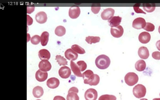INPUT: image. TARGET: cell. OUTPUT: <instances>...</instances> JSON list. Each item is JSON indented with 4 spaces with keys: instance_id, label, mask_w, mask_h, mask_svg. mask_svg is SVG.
I'll return each instance as SVG.
<instances>
[{
    "instance_id": "cell-43",
    "label": "cell",
    "mask_w": 160,
    "mask_h": 100,
    "mask_svg": "<svg viewBox=\"0 0 160 100\" xmlns=\"http://www.w3.org/2000/svg\"><path fill=\"white\" fill-rule=\"evenodd\" d=\"M140 100H148L146 98H142V99H140Z\"/></svg>"
},
{
    "instance_id": "cell-27",
    "label": "cell",
    "mask_w": 160,
    "mask_h": 100,
    "mask_svg": "<svg viewBox=\"0 0 160 100\" xmlns=\"http://www.w3.org/2000/svg\"><path fill=\"white\" fill-rule=\"evenodd\" d=\"M100 39L99 37L89 36L86 38L85 41L88 43L92 44V43H95L100 42Z\"/></svg>"
},
{
    "instance_id": "cell-17",
    "label": "cell",
    "mask_w": 160,
    "mask_h": 100,
    "mask_svg": "<svg viewBox=\"0 0 160 100\" xmlns=\"http://www.w3.org/2000/svg\"><path fill=\"white\" fill-rule=\"evenodd\" d=\"M138 54L141 58L144 60L147 59L150 55L148 49L144 47H141L138 49Z\"/></svg>"
},
{
    "instance_id": "cell-23",
    "label": "cell",
    "mask_w": 160,
    "mask_h": 100,
    "mask_svg": "<svg viewBox=\"0 0 160 100\" xmlns=\"http://www.w3.org/2000/svg\"><path fill=\"white\" fill-rule=\"evenodd\" d=\"M43 88L41 87L37 86L35 87L33 89V94L34 96L36 98L41 97L44 94Z\"/></svg>"
},
{
    "instance_id": "cell-34",
    "label": "cell",
    "mask_w": 160,
    "mask_h": 100,
    "mask_svg": "<svg viewBox=\"0 0 160 100\" xmlns=\"http://www.w3.org/2000/svg\"><path fill=\"white\" fill-rule=\"evenodd\" d=\"M145 30L148 32L153 31L155 29V26L151 23H146L145 27L143 29Z\"/></svg>"
},
{
    "instance_id": "cell-14",
    "label": "cell",
    "mask_w": 160,
    "mask_h": 100,
    "mask_svg": "<svg viewBox=\"0 0 160 100\" xmlns=\"http://www.w3.org/2000/svg\"><path fill=\"white\" fill-rule=\"evenodd\" d=\"M151 39V36L150 33L143 32L141 33L138 36V40L141 43L146 44L148 43Z\"/></svg>"
},
{
    "instance_id": "cell-29",
    "label": "cell",
    "mask_w": 160,
    "mask_h": 100,
    "mask_svg": "<svg viewBox=\"0 0 160 100\" xmlns=\"http://www.w3.org/2000/svg\"><path fill=\"white\" fill-rule=\"evenodd\" d=\"M71 48L74 52L80 54H83L85 53L84 50L77 44L73 45Z\"/></svg>"
},
{
    "instance_id": "cell-16",
    "label": "cell",
    "mask_w": 160,
    "mask_h": 100,
    "mask_svg": "<svg viewBox=\"0 0 160 100\" xmlns=\"http://www.w3.org/2000/svg\"><path fill=\"white\" fill-rule=\"evenodd\" d=\"M59 80L56 78H51L48 80L47 82L48 87L52 89H55L57 88L59 85Z\"/></svg>"
},
{
    "instance_id": "cell-10",
    "label": "cell",
    "mask_w": 160,
    "mask_h": 100,
    "mask_svg": "<svg viewBox=\"0 0 160 100\" xmlns=\"http://www.w3.org/2000/svg\"><path fill=\"white\" fill-rule=\"evenodd\" d=\"M114 10L111 8H107L104 10L101 14V17L104 20L110 19L114 16Z\"/></svg>"
},
{
    "instance_id": "cell-44",
    "label": "cell",
    "mask_w": 160,
    "mask_h": 100,
    "mask_svg": "<svg viewBox=\"0 0 160 100\" xmlns=\"http://www.w3.org/2000/svg\"><path fill=\"white\" fill-rule=\"evenodd\" d=\"M40 100V99H37V100Z\"/></svg>"
},
{
    "instance_id": "cell-30",
    "label": "cell",
    "mask_w": 160,
    "mask_h": 100,
    "mask_svg": "<svg viewBox=\"0 0 160 100\" xmlns=\"http://www.w3.org/2000/svg\"><path fill=\"white\" fill-rule=\"evenodd\" d=\"M116 97L114 95H104L100 96L99 100H116Z\"/></svg>"
},
{
    "instance_id": "cell-20",
    "label": "cell",
    "mask_w": 160,
    "mask_h": 100,
    "mask_svg": "<svg viewBox=\"0 0 160 100\" xmlns=\"http://www.w3.org/2000/svg\"><path fill=\"white\" fill-rule=\"evenodd\" d=\"M70 67L74 75L78 77H82L83 75L78 65L73 61L70 62Z\"/></svg>"
},
{
    "instance_id": "cell-45",
    "label": "cell",
    "mask_w": 160,
    "mask_h": 100,
    "mask_svg": "<svg viewBox=\"0 0 160 100\" xmlns=\"http://www.w3.org/2000/svg\"><path fill=\"white\" fill-rule=\"evenodd\" d=\"M159 96H160V94H159Z\"/></svg>"
},
{
    "instance_id": "cell-8",
    "label": "cell",
    "mask_w": 160,
    "mask_h": 100,
    "mask_svg": "<svg viewBox=\"0 0 160 100\" xmlns=\"http://www.w3.org/2000/svg\"><path fill=\"white\" fill-rule=\"evenodd\" d=\"M111 35L114 37L119 38L121 37L123 34L124 30L123 27L119 26L111 28Z\"/></svg>"
},
{
    "instance_id": "cell-32",
    "label": "cell",
    "mask_w": 160,
    "mask_h": 100,
    "mask_svg": "<svg viewBox=\"0 0 160 100\" xmlns=\"http://www.w3.org/2000/svg\"><path fill=\"white\" fill-rule=\"evenodd\" d=\"M77 64L80 71L83 72L86 70L87 67V65L86 63L83 61H78Z\"/></svg>"
},
{
    "instance_id": "cell-3",
    "label": "cell",
    "mask_w": 160,
    "mask_h": 100,
    "mask_svg": "<svg viewBox=\"0 0 160 100\" xmlns=\"http://www.w3.org/2000/svg\"><path fill=\"white\" fill-rule=\"evenodd\" d=\"M133 94L134 96L138 98L144 97L146 94L145 87L141 84H138L133 89Z\"/></svg>"
},
{
    "instance_id": "cell-38",
    "label": "cell",
    "mask_w": 160,
    "mask_h": 100,
    "mask_svg": "<svg viewBox=\"0 0 160 100\" xmlns=\"http://www.w3.org/2000/svg\"><path fill=\"white\" fill-rule=\"evenodd\" d=\"M35 8V7H27V13L31 14L32 12H33Z\"/></svg>"
},
{
    "instance_id": "cell-2",
    "label": "cell",
    "mask_w": 160,
    "mask_h": 100,
    "mask_svg": "<svg viewBox=\"0 0 160 100\" xmlns=\"http://www.w3.org/2000/svg\"><path fill=\"white\" fill-rule=\"evenodd\" d=\"M110 58L106 55L102 54L99 55L96 59L95 63L97 68L101 70H104L108 68L111 64Z\"/></svg>"
},
{
    "instance_id": "cell-24",
    "label": "cell",
    "mask_w": 160,
    "mask_h": 100,
    "mask_svg": "<svg viewBox=\"0 0 160 100\" xmlns=\"http://www.w3.org/2000/svg\"><path fill=\"white\" fill-rule=\"evenodd\" d=\"M49 34L48 32L45 31L43 33L41 36V43L43 46H46L49 41Z\"/></svg>"
},
{
    "instance_id": "cell-1",
    "label": "cell",
    "mask_w": 160,
    "mask_h": 100,
    "mask_svg": "<svg viewBox=\"0 0 160 100\" xmlns=\"http://www.w3.org/2000/svg\"><path fill=\"white\" fill-rule=\"evenodd\" d=\"M84 83L90 86L97 85L100 81V77L97 74H94L90 70H88L82 74Z\"/></svg>"
},
{
    "instance_id": "cell-7",
    "label": "cell",
    "mask_w": 160,
    "mask_h": 100,
    "mask_svg": "<svg viewBox=\"0 0 160 100\" xmlns=\"http://www.w3.org/2000/svg\"><path fill=\"white\" fill-rule=\"evenodd\" d=\"M79 92L78 88L73 87L70 89L67 96V100H79V97L77 95Z\"/></svg>"
},
{
    "instance_id": "cell-26",
    "label": "cell",
    "mask_w": 160,
    "mask_h": 100,
    "mask_svg": "<svg viewBox=\"0 0 160 100\" xmlns=\"http://www.w3.org/2000/svg\"><path fill=\"white\" fill-rule=\"evenodd\" d=\"M55 34L58 36H62L66 34V29L65 28L62 26H59L57 27L55 30Z\"/></svg>"
},
{
    "instance_id": "cell-39",
    "label": "cell",
    "mask_w": 160,
    "mask_h": 100,
    "mask_svg": "<svg viewBox=\"0 0 160 100\" xmlns=\"http://www.w3.org/2000/svg\"><path fill=\"white\" fill-rule=\"evenodd\" d=\"M53 100H66L65 98L60 96H55Z\"/></svg>"
},
{
    "instance_id": "cell-40",
    "label": "cell",
    "mask_w": 160,
    "mask_h": 100,
    "mask_svg": "<svg viewBox=\"0 0 160 100\" xmlns=\"http://www.w3.org/2000/svg\"><path fill=\"white\" fill-rule=\"evenodd\" d=\"M156 45L157 49L160 51V40L157 41Z\"/></svg>"
},
{
    "instance_id": "cell-28",
    "label": "cell",
    "mask_w": 160,
    "mask_h": 100,
    "mask_svg": "<svg viewBox=\"0 0 160 100\" xmlns=\"http://www.w3.org/2000/svg\"><path fill=\"white\" fill-rule=\"evenodd\" d=\"M56 60L60 66H65L68 64L66 60L60 55H57Z\"/></svg>"
},
{
    "instance_id": "cell-33",
    "label": "cell",
    "mask_w": 160,
    "mask_h": 100,
    "mask_svg": "<svg viewBox=\"0 0 160 100\" xmlns=\"http://www.w3.org/2000/svg\"><path fill=\"white\" fill-rule=\"evenodd\" d=\"M41 41V37L38 35H35L32 37L31 42L34 45H37Z\"/></svg>"
},
{
    "instance_id": "cell-25",
    "label": "cell",
    "mask_w": 160,
    "mask_h": 100,
    "mask_svg": "<svg viewBox=\"0 0 160 100\" xmlns=\"http://www.w3.org/2000/svg\"><path fill=\"white\" fill-rule=\"evenodd\" d=\"M144 9L147 12L151 13L154 12L155 9V4L154 3H144L143 4Z\"/></svg>"
},
{
    "instance_id": "cell-6",
    "label": "cell",
    "mask_w": 160,
    "mask_h": 100,
    "mask_svg": "<svg viewBox=\"0 0 160 100\" xmlns=\"http://www.w3.org/2000/svg\"><path fill=\"white\" fill-rule=\"evenodd\" d=\"M146 25L145 19L142 18H138L133 21L132 24L133 27L136 29H144Z\"/></svg>"
},
{
    "instance_id": "cell-21",
    "label": "cell",
    "mask_w": 160,
    "mask_h": 100,
    "mask_svg": "<svg viewBox=\"0 0 160 100\" xmlns=\"http://www.w3.org/2000/svg\"><path fill=\"white\" fill-rule=\"evenodd\" d=\"M39 57L41 60H49L50 57V53L49 51L46 49H42L39 51L38 53Z\"/></svg>"
},
{
    "instance_id": "cell-37",
    "label": "cell",
    "mask_w": 160,
    "mask_h": 100,
    "mask_svg": "<svg viewBox=\"0 0 160 100\" xmlns=\"http://www.w3.org/2000/svg\"><path fill=\"white\" fill-rule=\"evenodd\" d=\"M27 25L30 26L33 23V20L32 18L29 15H27Z\"/></svg>"
},
{
    "instance_id": "cell-11",
    "label": "cell",
    "mask_w": 160,
    "mask_h": 100,
    "mask_svg": "<svg viewBox=\"0 0 160 100\" xmlns=\"http://www.w3.org/2000/svg\"><path fill=\"white\" fill-rule=\"evenodd\" d=\"M39 67L40 71L46 72L51 70L52 66L50 63L47 60H44L40 62Z\"/></svg>"
},
{
    "instance_id": "cell-9",
    "label": "cell",
    "mask_w": 160,
    "mask_h": 100,
    "mask_svg": "<svg viewBox=\"0 0 160 100\" xmlns=\"http://www.w3.org/2000/svg\"><path fill=\"white\" fill-rule=\"evenodd\" d=\"M59 74L63 79H66L70 76L71 72L70 69L66 66L62 67L59 70Z\"/></svg>"
},
{
    "instance_id": "cell-35",
    "label": "cell",
    "mask_w": 160,
    "mask_h": 100,
    "mask_svg": "<svg viewBox=\"0 0 160 100\" xmlns=\"http://www.w3.org/2000/svg\"><path fill=\"white\" fill-rule=\"evenodd\" d=\"M141 4H136L133 6L135 12L137 13H142L146 14V13L140 8Z\"/></svg>"
},
{
    "instance_id": "cell-12",
    "label": "cell",
    "mask_w": 160,
    "mask_h": 100,
    "mask_svg": "<svg viewBox=\"0 0 160 100\" xmlns=\"http://www.w3.org/2000/svg\"><path fill=\"white\" fill-rule=\"evenodd\" d=\"M80 14V10L79 7L76 6L70 8L69 10V16L72 19L78 18Z\"/></svg>"
},
{
    "instance_id": "cell-31",
    "label": "cell",
    "mask_w": 160,
    "mask_h": 100,
    "mask_svg": "<svg viewBox=\"0 0 160 100\" xmlns=\"http://www.w3.org/2000/svg\"><path fill=\"white\" fill-rule=\"evenodd\" d=\"M100 4H94L91 6L92 12L94 14H97L100 9Z\"/></svg>"
},
{
    "instance_id": "cell-42",
    "label": "cell",
    "mask_w": 160,
    "mask_h": 100,
    "mask_svg": "<svg viewBox=\"0 0 160 100\" xmlns=\"http://www.w3.org/2000/svg\"><path fill=\"white\" fill-rule=\"evenodd\" d=\"M158 30V32L159 33V34H160V26L159 27Z\"/></svg>"
},
{
    "instance_id": "cell-5",
    "label": "cell",
    "mask_w": 160,
    "mask_h": 100,
    "mask_svg": "<svg viewBox=\"0 0 160 100\" xmlns=\"http://www.w3.org/2000/svg\"><path fill=\"white\" fill-rule=\"evenodd\" d=\"M98 93L94 89L90 88L85 92L84 97L86 100H96L98 98Z\"/></svg>"
},
{
    "instance_id": "cell-18",
    "label": "cell",
    "mask_w": 160,
    "mask_h": 100,
    "mask_svg": "<svg viewBox=\"0 0 160 100\" xmlns=\"http://www.w3.org/2000/svg\"><path fill=\"white\" fill-rule=\"evenodd\" d=\"M48 73L38 70L36 74V80L40 82H44L47 78Z\"/></svg>"
},
{
    "instance_id": "cell-15",
    "label": "cell",
    "mask_w": 160,
    "mask_h": 100,
    "mask_svg": "<svg viewBox=\"0 0 160 100\" xmlns=\"http://www.w3.org/2000/svg\"><path fill=\"white\" fill-rule=\"evenodd\" d=\"M36 19L39 23L44 24L47 19L46 14L44 12H41L38 13L36 16Z\"/></svg>"
},
{
    "instance_id": "cell-19",
    "label": "cell",
    "mask_w": 160,
    "mask_h": 100,
    "mask_svg": "<svg viewBox=\"0 0 160 100\" xmlns=\"http://www.w3.org/2000/svg\"><path fill=\"white\" fill-rule=\"evenodd\" d=\"M122 18L119 16L112 17L108 21L109 26L111 27H116L119 26L121 23Z\"/></svg>"
},
{
    "instance_id": "cell-22",
    "label": "cell",
    "mask_w": 160,
    "mask_h": 100,
    "mask_svg": "<svg viewBox=\"0 0 160 100\" xmlns=\"http://www.w3.org/2000/svg\"><path fill=\"white\" fill-rule=\"evenodd\" d=\"M146 67V64L145 61L140 60L138 61L135 64V68L136 70L140 72L144 71Z\"/></svg>"
},
{
    "instance_id": "cell-13",
    "label": "cell",
    "mask_w": 160,
    "mask_h": 100,
    "mask_svg": "<svg viewBox=\"0 0 160 100\" xmlns=\"http://www.w3.org/2000/svg\"><path fill=\"white\" fill-rule=\"evenodd\" d=\"M65 54L66 59L71 61L77 60L78 57V54L71 49L67 50L65 52Z\"/></svg>"
},
{
    "instance_id": "cell-4",
    "label": "cell",
    "mask_w": 160,
    "mask_h": 100,
    "mask_svg": "<svg viewBox=\"0 0 160 100\" xmlns=\"http://www.w3.org/2000/svg\"><path fill=\"white\" fill-rule=\"evenodd\" d=\"M125 83L129 86H133L136 84L138 81V75L134 73L130 72L127 73L124 77Z\"/></svg>"
},
{
    "instance_id": "cell-41",
    "label": "cell",
    "mask_w": 160,
    "mask_h": 100,
    "mask_svg": "<svg viewBox=\"0 0 160 100\" xmlns=\"http://www.w3.org/2000/svg\"><path fill=\"white\" fill-rule=\"evenodd\" d=\"M153 100H160V98H155Z\"/></svg>"
},
{
    "instance_id": "cell-36",
    "label": "cell",
    "mask_w": 160,
    "mask_h": 100,
    "mask_svg": "<svg viewBox=\"0 0 160 100\" xmlns=\"http://www.w3.org/2000/svg\"><path fill=\"white\" fill-rule=\"evenodd\" d=\"M152 57L156 60H160V52L155 51L152 53Z\"/></svg>"
}]
</instances>
